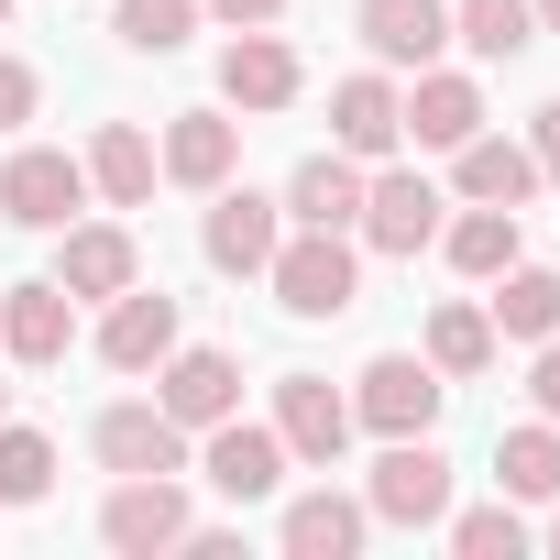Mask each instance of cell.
<instances>
[{
    "mask_svg": "<svg viewBox=\"0 0 560 560\" xmlns=\"http://www.w3.org/2000/svg\"><path fill=\"white\" fill-rule=\"evenodd\" d=\"M0 418H12V385H0Z\"/></svg>",
    "mask_w": 560,
    "mask_h": 560,
    "instance_id": "obj_37",
    "label": "cell"
},
{
    "mask_svg": "<svg viewBox=\"0 0 560 560\" xmlns=\"http://www.w3.org/2000/svg\"><path fill=\"white\" fill-rule=\"evenodd\" d=\"M165 352H176V298L165 287H121L110 319H100V363L110 374H154Z\"/></svg>",
    "mask_w": 560,
    "mask_h": 560,
    "instance_id": "obj_11",
    "label": "cell"
},
{
    "mask_svg": "<svg viewBox=\"0 0 560 560\" xmlns=\"http://www.w3.org/2000/svg\"><path fill=\"white\" fill-rule=\"evenodd\" d=\"M275 440H287V462H341L352 451V396H330V374H287L275 385Z\"/></svg>",
    "mask_w": 560,
    "mask_h": 560,
    "instance_id": "obj_6",
    "label": "cell"
},
{
    "mask_svg": "<svg viewBox=\"0 0 560 560\" xmlns=\"http://www.w3.org/2000/svg\"><path fill=\"white\" fill-rule=\"evenodd\" d=\"M538 23H549V34H560V0H538Z\"/></svg>",
    "mask_w": 560,
    "mask_h": 560,
    "instance_id": "obj_36",
    "label": "cell"
},
{
    "mask_svg": "<svg viewBox=\"0 0 560 560\" xmlns=\"http://www.w3.org/2000/svg\"><path fill=\"white\" fill-rule=\"evenodd\" d=\"M78 209H89V165H78V154L23 143L12 165H0V220H12V231H67Z\"/></svg>",
    "mask_w": 560,
    "mask_h": 560,
    "instance_id": "obj_4",
    "label": "cell"
},
{
    "mask_svg": "<svg viewBox=\"0 0 560 560\" xmlns=\"http://www.w3.org/2000/svg\"><path fill=\"white\" fill-rule=\"evenodd\" d=\"M451 45H472V56H527V45H538V0H451Z\"/></svg>",
    "mask_w": 560,
    "mask_h": 560,
    "instance_id": "obj_27",
    "label": "cell"
},
{
    "mask_svg": "<svg viewBox=\"0 0 560 560\" xmlns=\"http://www.w3.org/2000/svg\"><path fill=\"white\" fill-rule=\"evenodd\" d=\"M287 220H298V231H352V220H363V165H352V154H308L298 187H287Z\"/></svg>",
    "mask_w": 560,
    "mask_h": 560,
    "instance_id": "obj_21",
    "label": "cell"
},
{
    "mask_svg": "<svg viewBox=\"0 0 560 560\" xmlns=\"http://www.w3.org/2000/svg\"><path fill=\"white\" fill-rule=\"evenodd\" d=\"M154 407H165L176 429H220V418L242 407V363H231V352H187V341H176V352L154 363Z\"/></svg>",
    "mask_w": 560,
    "mask_h": 560,
    "instance_id": "obj_7",
    "label": "cell"
},
{
    "mask_svg": "<svg viewBox=\"0 0 560 560\" xmlns=\"http://www.w3.org/2000/svg\"><path fill=\"white\" fill-rule=\"evenodd\" d=\"M198 472L231 494V505H264L275 483H287V440H275V429H242V407L209 429V451H198Z\"/></svg>",
    "mask_w": 560,
    "mask_h": 560,
    "instance_id": "obj_10",
    "label": "cell"
},
{
    "mask_svg": "<svg viewBox=\"0 0 560 560\" xmlns=\"http://www.w3.org/2000/svg\"><path fill=\"white\" fill-rule=\"evenodd\" d=\"M429 363H440L451 385H472V374L494 363V319H483V308H440V319H429Z\"/></svg>",
    "mask_w": 560,
    "mask_h": 560,
    "instance_id": "obj_28",
    "label": "cell"
},
{
    "mask_svg": "<svg viewBox=\"0 0 560 560\" xmlns=\"http://www.w3.org/2000/svg\"><path fill=\"white\" fill-rule=\"evenodd\" d=\"M275 242H287V198H253V187H220L209 209V264L220 275H264Z\"/></svg>",
    "mask_w": 560,
    "mask_h": 560,
    "instance_id": "obj_13",
    "label": "cell"
},
{
    "mask_svg": "<svg viewBox=\"0 0 560 560\" xmlns=\"http://www.w3.org/2000/svg\"><path fill=\"white\" fill-rule=\"evenodd\" d=\"M264 287H275V308H287V319H341V308L363 298V264H352L341 231H287V242H275V264H264Z\"/></svg>",
    "mask_w": 560,
    "mask_h": 560,
    "instance_id": "obj_1",
    "label": "cell"
},
{
    "mask_svg": "<svg viewBox=\"0 0 560 560\" xmlns=\"http://www.w3.org/2000/svg\"><path fill=\"white\" fill-rule=\"evenodd\" d=\"M110 34H121L132 56H176V45L198 34V0H121V12H110Z\"/></svg>",
    "mask_w": 560,
    "mask_h": 560,
    "instance_id": "obj_30",
    "label": "cell"
},
{
    "mask_svg": "<svg viewBox=\"0 0 560 560\" xmlns=\"http://www.w3.org/2000/svg\"><path fill=\"white\" fill-rule=\"evenodd\" d=\"M363 45H374V67H440V45H451V0H363Z\"/></svg>",
    "mask_w": 560,
    "mask_h": 560,
    "instance_id": "obj_14",
    "label": "cell"
},
{
    "mask_svg": "<svg viewBox=\"0 0 560 560\" xmlns=\"http://www.w3.org/2000/svg\"><path fill=\"white\" fill-rule=\"evenodd\" d=\"M527 396H538V418H560V330L538 341V363H527Z\"/></svg>",
    "mask_w": 560,
    "mask_h": 560,
    "instance_id": "obj_33",
    "label": "cell"
},
{
    "mask_svg": "<svg viewBox=\"0 0 560 560\" xmlns=\"http://www.w3.org/2000/svg\"><path fill=\"white\" fill-rule=\"evenodd\" d=\"M352 231H363L374 253H429V242H440V187L407 176V165H396V176H363V220H352Z\"/></svg>",
    "mask_w": 560,
    "mask_h": 560,
    "instance_id": "obj_8",
    "label": "cell"
},
{
    "mask_svg": "<svg viewBox=\"0 0 560 560\" xmlns=\"http://www.w3.org/2000/svg\"><path fill=\"white\" fill-rule=\"evenodd\" d=\"M154 176H165V165H154V143H143L132 121H100V143H89V187H100L110 209H143V198H154Z\"/></svg>",
    "mask_w": 560,
    "mask_h": 560,
    "instance_id": "obj_23",
    "label": "cell"
},
{
    "mask_svg": "<svg viewBox=\"0 0 560 560\" xmlns=\"http://www.w3.org/2000/svg\"><path fill=\"white\" fill-rule=\"evenodd\" d=\"M440 396H451V374H440L429 352H374V363H363V385H352V429L407 440V429H429V418H440Z\"/></svg>",
    "mask_w": 560,
    "mask_h": 560,
    "instance_id": "obj_2",
    "label": "cell"
},
{
    "mask_svg": "<svg viewBox=\"0 0 560 560\" xmlns=\"http://www.w3.org/2000/svg\"><path fill=\"white\" fill-rule=\"evenodd\" d=\"M67 341H78V298L56 287V275H34V287H12V298H0V352H12V363H67Z\"/></svg>",
    "mask_w": 560,
    "mask_h": 560,
    "instance_id": "obj_9",
    "label": "cell"
},
{
    "mask_svg": "<svg viewBox=\"0 0 560 560\" xmlns=\"http://www.w3.org/2000/svg\"><path fill=\"white\" fill-rule=\"evenodd\" d=\"M330 143H341L352 165L396 154V143H407V100H396L385 78H341V89H330Z\"/></svg>",
    "mask_w": 560,
    "mask_h": 560,
    "instance_id": "obj_15",
    "label": "cell"
},
{
    "mask_svg": "<svg viewBox=\"0 0 560 560\" xmlns=\"http://www.w3.org/2000/svg\"><path fill=\"white\" fill-rule=\"evenodd\" d=\"M549 549H560V516H549Z\"/></svg>",
    "mask_w": 560,
    "mask_h": 560,
    "instance_id": "obj_38",
    "label": "cell"
},
{
    "mask_svg": "<svg viewBox=\"0 0 560 560\" xmlns=\"http://www.w3.org/2000/svg\"><path fill=\"white\" fill-rule=\"evenodd\" d=\"M34 100H45V89H34V67H23V56H0V132H23V121H34Z\"/></svg>",
    "mask_w": 560,
    "mask_h": 560,
    "instance_id": "obj_32",
    "label": "cell"
},
{
    "mask_svg": "<svg viewBox=\"0 0 560 560\" xmlns=\"http://www.w3.org/2000/svg\"><path fill=\"white\" fill-rule=\"evenodd\" d=\"M220 100H231V110H287V100H298V56L275 45L264 23L231 34V45H220Z\"/></svg>",
    "mask_w": 560,
    "mask_h": 560,
    "instance_id": "obj_16",
    "label": "cell"
},
{
    "mask_svg": "<svg viewBox=\"0 0 560 560\" xmlns=\"http://www.w3.org/2000/svg\"><path fill=\"white\" fill-rule=\"evenodd\" d=\"M451 176H462V198H483V209H527L538 154L505 143V132H472V143H451Z\"/></svg>",
    "mask_w": 560,
    "mask_h": 560,
    "instance_id": "obj_19",
    "label": "cell"
},
{
    "mask_svg": "<svg viewBox=\"0 0 560 560\" xmlns=\"http://www.w3.org/2000/svg\"><path fill=\"white\" fill-rule=\"evenodd\" d=\"M527 154H538V176H560V100L538 110V132H527Z\"/></svg>",
    "mask_w": 560,
    "mask_h": 560,
    "instance_id": "obj_35",
    "label": "cell"
},
{
    "mask_svg": "<svg viewBox=\"0 0 560 560\" xmlns=\"http://www.w3.org/2000/svg\"><path fill=\"white\" fill-rule=\"evenodd\" d=\"M483 319H494L505 341H549V330H560V275L505 264V275H494V298H483Z\"/></svg>",
    "mask_w": 560,
    "mask_h": 560,
    "instance_id": "obj_24",
    "label": "cell"
},
{
    "mask_svg": "<svg viewBox=\"0 0 560 560\" xmlns=\"http://www.w3.org/2000/svg\"><path fill=\"white\" fill-rule=\"evenodd\" d=\"M56 287H67V298H121V287H143V253H132V231H121V220H67Z\"/></svg>",
    "mask_w": 560,
    "mask_h": 560,
    "instance_id": "obj_12",
    "label": "cell"
},
{
    "mask_svg": "<svg viewBox=\"0 0 560 560\" xmlns=\"http://www.w3.org/2000/svg\"><path fill=\"white\" fill-rule=\"evenodd\" d=\"M363 527H374V505H352V494H330V483L287 505V549H298V560H352Z\"/></svg>",
    "mask_w": 560,
    "mask_h": 560,
    "instance_id": "obj_22",
    "label": "cell"
},
{
    "mask_svg": "<svg viewBox=\"0 0 560 560\" xmlns=\"http://www.w3.org/2000/svg\"><path fill=\"white\" fill-rule=\"evenodd\" d=\"M363 505H374L385 527H440V516H451V462H440V440H429V429L385 440V462H374Z\"/></svg>",
    "mask_w": 560,
    "mask_h": 560,
    "instance_id": "obj_3",
    "label": "cell"
},
{
    "mask_svg": "<svg viewBox=\"0 0 560 560\" xmlns=\"http://www.w3.org/2000/svg\"><path fill=\"white\" fill-rule=\"evenodd\" d=\"M0 12H12V0H0Z\"/></svg>",
    "mask_w": 560,
    "mask_h": 560,
    "instance_id": "obj_39",
    "label": "cell"
},
{
    "mask_svg": "<svg viewBox=\"0 0 560 560\" xmlns=\"http://www.w3.org/2000/svg\"><path fill=\"white\" fill-rule=\"evenodd\" d=\"M494 483H505L516 505H549V494H560V418L505 429V440H494Z\"/></svg>",
    "mask_w": 560,
    "mask_h": 560,
    "instance_id": "obj_25",
    "label": "cell"
},
{
    "mask_svg": "<svg viewBox=\"0 0 560 560\" xmlns=\"http://www.w3.org/2000/svg\"><path fill=\"white\" fill-rule=\"evenodd\" d=\"M451 549H462V560H527V516H516V494H505V505L451 516Z\"/></svg>",
    "mask_w": 560,
    "mask_h": 560,
    "instance_id": "obj_31",
    "label": "cell"
},
{
    "mask_svg": "<svg viewBox=\"0 0 560 560\" xmlns=\"http://www.w3.org/2000/svg\"><path fill=\"white\" fill-rule=\"evenodd\" d=\"M187 494L165 483V472H121L110 483V505H100V538L121 549V560H154V549H187Z\"/></svg>",
    "mask_w": 560,
    "mask_h": 560,
    "instance_id": "obj_5",
    "label": "cell"
},
{
    "mask_svg": "<svg viewBox=\"0 0 560 560\" xmlns=\"http://www.w3.org/2000/svg\"><path fill=\"white\" fill-rule=\"evenodd\" d=\"M396 100H407V132H418L429 154H451V143L483 132V89L451 78V67H418V89H396Z\"/></svg>",
    "mask_w": 560,
    "mask_h": 560,
    "instance_id": "obj_17",
    "label": "cell"
},
{
    "mask_svg": "<svg viewBox=\"0 0 560 560\" xmlns=\"http://www.w3.org/2000/svg\"><path fill=\"white\" fill-rule=\"evenodd\" d=\"M198 12H220L231 34H253V23H275V12H287V0H198Z\"/></svg>",
    "mask_w": 560,
    "mask_h": 560,
    "instance_id": "obj_34",
    "label": "cell"
},
{
    "mask_svg": "<svg viewBox=\"0 0 560 560\" xmlns=\"http://www.w3.org/2000/svg\"><path fill=\"white\" fill-rule=\"evenodd\" d=\"M45 483H56V440L0 418V505H45Z\"/></svg>",
    "mask_w": 560,
    "mask_h": 560,
    "instance_id": "obj_29",
    "label": "cell"
},
{
    "mask_svg": "<svg viewBox=\"0 0 560 560\" xmlns=\"http://www.w3.org/2000/svg\"><path fill=\"white\" fill-rule=\"evenodd\" d=\"M440 253H451L462 275H483V287H494V275H505V264H516L527 242H516V209H483V198H472V209H462V220L440 231Z\"/></svg>",
    "mask_w": 560,
    "mask_h": 560,
    "instance_id": "obj_26",
    "label": "cell"
},
{
    "mask_svg": "<svg viewBox=\"0 0 560 560\" xmlns=\"http://www.w3.org/2000/svg\"><path fill=\"white\" fill-rule=\"evenodd\" d=\"M231 154H242V132H231L220 110H176V121H165V154H154V165H165L176 187H231Z\"/></svg>",
    "mask_w": 560,
    "mask_h": 560,
    "instance_id": "obj_20",
    "label": "cell"
},
{
    "mask_svg": "<svg viewBox=\"0 0 560 560\" xmlns=\"http://www.w3.org/2000/svg\"><path fill=\"white\" fill-rule=\"evenodd\" d=\"M89 440H100L110 472H187V429H176L165 407H110Z\"/></svg>",
    "mask_w": 560,
    "mask_h": 560,
    "instance_id": "obj_18",
    "label": "cell"
}]
</instances>
